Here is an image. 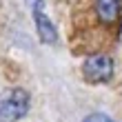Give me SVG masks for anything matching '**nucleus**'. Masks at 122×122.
<instances>
[{
  "instance_id": "nucleus-1",
  "label": "nucleus",
  "mask_w": 122,
  "mask_h": 122,
  "mask_svg": "<svg viewBox=\"0 0 122 122\" xmlns=\"http://www.w3.org/2000/svg\"><path fill=\"white\" fill-rule=\"evenodd\" d=\"M31 107V96L25 89H7L0 93V122H16L27 116Z\"/></svg>"
},
{
  "instance_id": "nucleus-2",
  "label": "nucleus",
  "mask_w": 122,
  "mask_h": 122,
  "mask_svg": "<svg viewBox=\"0 0 122 122\" xmlns=\"http://www.w3.org/2000/svg\"><path fill=\"white\" fill-rule=\"evenodd\" d=\"M82 76L89 82H107L113 76V60L107 53H96L84 60L82 64Z\"/></svg>"
},
{
  "instance_id": "nucleus-3",
  "label": "nucleus",
  "mask_w": 122,
  "mask_h": 122,
  "mask_svg": "<svg viewBox=\"0 0 122 122\" xmlns=\"http://www.w3.org/2000/svg\"><path fill=\"white\" fill-rule=\"evenodd\" d=\"M31 5V13H33V20H36V29H38V36L45 45H53L58 40V33H56V27L53 22L47 18L45 13V2L42 0H29Z\"/></svg>"
},
{
  "instance_id": "nucleus-4",
  "label": "nucleus",
  "mask_w": 122,
  "mask_h": 122,
  "mask_svg": "<svg viewBox=\"0 0 122 122\" xmlns=\"http://www.w3.org/2000/svg\"><path fill=\"white\" fill-rule=\"evenodd\" d=\"M96 11L102 22H113L122 11V0H96Z\"/></svg>"
},
{
  "instance_id": "nucleus-5",
  "label": "nucleus",
  "mask_w": 122,
  "mask_h": 122,
  "mask_svg": "<svg viewBox=\"0 0 122 122\" xmlns=\"http://www.w3.org/2000/svg\"><path fill=\"white\" fill-rule=\"evenodd\" d=\"M82 122H113L109 116H102V113H91V116H87Z\"/></svg>"
}]
</instances>
